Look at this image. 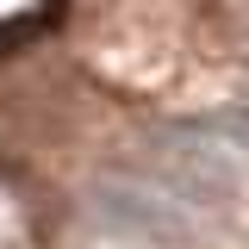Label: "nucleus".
I'll list each match as a JSON object with an SVG mask.
<instances>
[{"mask_svg":"<svg viewBox=\"0 0 249 249\" xmlns=\"http://www.w3.org/2000/svg\"><path fill=\"white\" fill-rule=\"evenodd\" d=\"M88 206H93V224H106L119 237H156V243H168V237H187L199 224L206 199H193L175 175L156 168V175H106V181H93Z\"/></svg>","mask_w":249,"mask_h":249,"instance_id":"nucleus-1","label":"nucleus"}]
</instances>
